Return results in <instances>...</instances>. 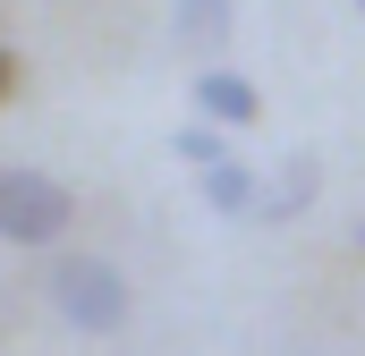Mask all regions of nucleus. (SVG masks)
Masks as SVG:
<instances>
[{
	"label": "nucleus",
	"mask_w": 365,
	"mask_h": 356,
	"mask_svg": "<svg viewBox=\"0 0 365 356\" xmlns=\"http://www.w3.org/2000/svg\"><path fill=\"white\" fill-rule=\"evenodd\" d=\"M43 297H51V314H60L68 331H86V340H110V331H128V314H136V288H128V271L110 263V255H86V246L51 263Z\"/></svg>",
	"instance_id": "obj_1"
},
{
	"label": "nucleus",
	"mask_w": 365,
	"mask_h": 356,
	"mask_svg": "<svg viewBox=\"0 0 365 356\" xmlns=\"http://www.w3.org/2000/svg\"><path fill=\"white\" fill-rule=\"evenodd\" d=\"M68 221H77V195L51 170H0V238L9 246H51V238H68Z\"/></svg>",
	"instance_id": "obj_2"
},
{
	"label": "nucleus",
	"mask_w": 365,
	"mask_h": 356,
	"mask_svg": "<svg viewBox=\"0 0 365 356\" xmlns=\"http://www.w3.org/2000/svg\"><path fill=\"white\" fill-rule=\"evenodd\" d=\"M195 119H212V127H255V119H264L255 77H238V68H204V77H195Z\"/></svg>",
	"instance_id": "obj_3"
},
{
	"label": "nucleus",
	"mask_w": 365,
	"mask_h": 356,
	"mask_svg": "<svg viewBox=\"0 0 365 356\" xmlns=\"http://www.w3.org/2000/svg\"><path fill=\"white\" fill-rule=\"evenodd\" d=\"M195 187H204V204H212L221 221H255V212H264V170H247V162H230V153L204 162Z\"/></svg>",
	"instance_id": "obj_4"
},
{
	"label": "nucleus",
	"mask_w": 365,
	"mask_h": 356,
	"mask_svg": "<svg viewBox=\"0 0 365 356\" xmlns=\"http://www.w3.org/2000/svg\"><path fill=\"white\" fill-rule=\"evenodd\" d=\"M314 195H323V162H314V153H289V162L272 170V187H264V212H255V221L280 229V221H297Z\"/></svg>",
	"instance_id": "obj_5"
},
{
	"label": "nucleus",
	"mask_w": 365,
	"mask_h": 356,
	"mask_svg": "<svg viewBox=\"0 0 365 356\" xmlns=\"http://www.w3.org/2000/svg\"><path fill=\"white\" fill-rule=\"evenodd\" d=\"M170 26H179V43H230L238 0H170Z\"/></svg>",
	"instance_id": "obj_6"
},
{
	"label": "nucleus",
	"mask_w": 365,
	"mask_h": 356,
	"mask_svg": "<svg viewBox=\"0 0 365 356\" xmlns=\"http://www.w3.org/2000/svg\"><path fill=\"white\" fill-rule=\"evenodd\" d=\"M170 153H179V162H195V170H204V162H221V127H212V119H195V127H179V136H170Z\"/></svg>",
	"instance_id": "obj_7"
},
{
	"label": "nucleus",
	"mask_w": 365,
	"mask_h": 356,
	"mask_svg": "<svg viewBox=\"0 0 365 356\" xmlns=\"http://www.w3.org/2000/svg\"><path fill=\"white\" fill-rule=\"evenodd\" d=\"M9 85H17V60H9V51H0V102H9Z\"/></svg>",
	"instance_id": "obj_8"
},
{
	"label": "nucleus",
	"mask_w": 365,
	"mask_h": 356,
	"mask_svg": "<svg viewBox=\"0 0 365 356\" xmlns=\"http://www.w3.org/2000/svg\"><path fill=\"white\" fill-rule=\"evenodd\" d=\"M357 255H365V212H357Z\"/></svg>",
	"instance_id": "obj_9"
},
{
	"label": "nucleus",
	"mask_w": 365,
	"mask_h": 356,
	"mask_svg": "<svg viewBox=\"0 0 365 356\" xmlns=\"http://www.w3.org/2000/svg\"><path fill=\"white\" fill-rule=\"evenodd\" d=\"M357 9H365V0H357Z\"/></svg>",
	"instance_id": "obj_10"
}]
</instances>
